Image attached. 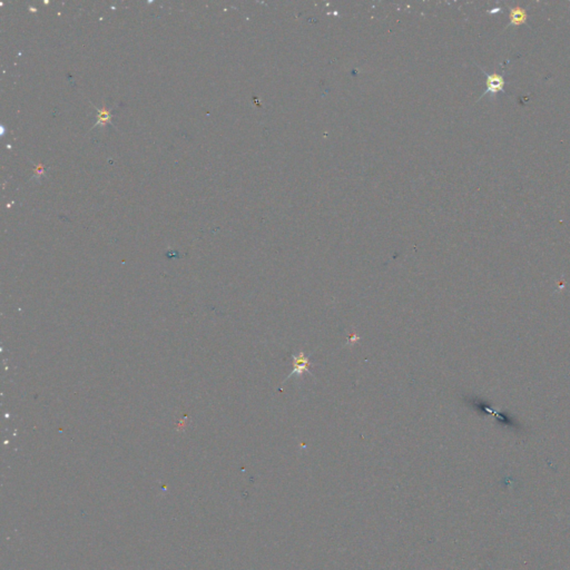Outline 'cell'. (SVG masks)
Instances as JSON below:
<instances>
[{"mask_svg": "<svg viewBox=\"0 0 570 570\" xmlns=\"http://www.w3.org/2000/svg\"><path fill=\"white\" fill-rule=\"evenodd\" d=\"M481 69V68H480ZM481 72L484 74L485 76H487V89H485V92L481 95V97H483L484 95L490 94L494 96L495 94H498L500 92L506 93L505 91V78L503 75H500V74H488L487 72H484L483 69H481ZM480 97V98H481Z\"/></svg>", "mask_w": 570, "mask_h": 570, "instance_id": "cell-1", "label": "cell"}, {"mask_svg": "<svg viewBox=\"0 0 570 570\" xmlns=\"http://www.w3.org/2000/svg\"><path fill=\"white\" fill-rule=\"evenodd\" d=\"M292 359H293V371L289 374L288 379H290L293 376H299L301 377L303 373H309L311 374L310 371V367L312 366V363L310 361V355H305L304 352L300 351L298 354H295L293 353L292 354ZM287 379V380H288Z\"/></svg>", "mask_w": 570, "mask_h": 570, "instance_id": "cell-2", "label": "cell"}, {"mask_svg": "<svg viewBox=\"0 0 570 570\" xmlns=\"http://www.w3.org/2000/svg\"><path fill=\"white\" fill-rule=\"evenodd\" d=\"M509 18H510V23L508 24V26H516V27H518V26L521 25H525L527 24V18H528V15L526 13V10L521 7H510L509 8ZM507 26V27H508Z\"/></svg>", "mask_w": 570, "mask_h": 570, "instance_id": "cell-3", "label": "cell"}, {"mask_svg": "<svg viewBox=\"0 0 570 570\" xmlns=\"http://www.w3.org/2000/svg\"><path fill=\"white\" fill-rule=\"evenodd\" d=\"M110 118H112V115H110V110H107V108H102L98 110V119H97V123L96 125H100L104 126V124L109 123Z\"/></svg>", "mask_w": 570, "mask_h": 570, "instance_id": "cell-4", "label": "cell"}]
</instances>
